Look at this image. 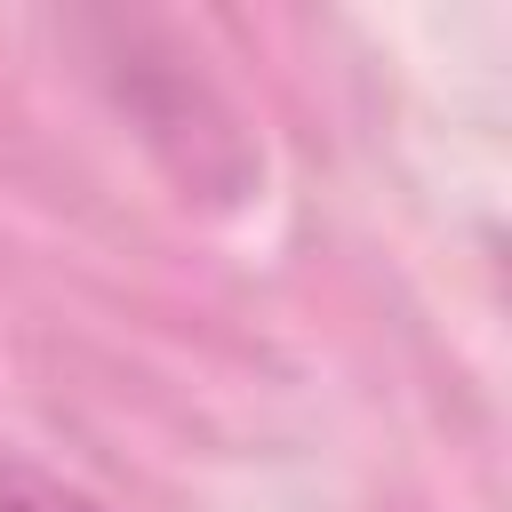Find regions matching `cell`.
I'll return each instance as SVG.
<instances>
[{
  "label": "cell",
  "mask_w": 512,
  "mask_h": 512,
  "mask_svg": "<svg viewBox=\"0 0 512 512\" xmlns=\"http://www.w3.org/2000/svg\"><path fill=\"white\" fill-rule=\"evenodd\" d=\"M0 512H104V504H88L80 488H64L32 464H0Z\"/></svg>",
  "instance_id": "6da1fadb"
}]
</instances>
